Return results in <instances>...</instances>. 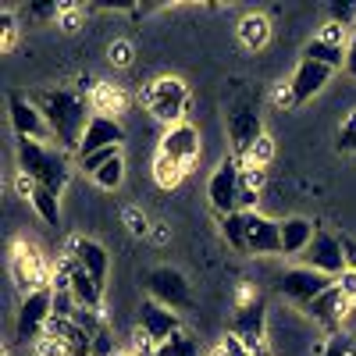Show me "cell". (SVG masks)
Wrapping results in <instances>:
<instances>
[{
	"label": "cell",
	"mask_w": 356,
	"mask_h": 356,
	"mask_svg": "<svg viewBox=\"0 0 356 356\" xmlns=\"http://www.w3.org/2000/svg\"><path fill=\"white\" fill-rule=\"evenodd\" d=\"M271 157H275V143L264 136L260 143H253V146H250V154L243 157V164H246V168H260V171H264L267 164H271Z\"/></svg>",
	"instance_id": "f1b7e54d"
},
{
	"label": "cell",
	"mask_w": 356,
	"mask_h": 356,
	"mask_svg": "<svg viewBox=\"0 0 356 356\" xmlns=\"http://www.w3.org/2000/svg\"><path fill=\"white\" fill-rule=\"evenodd\" d=\"M143 107L150 111L157 122H164L168 129L182 125L189 107H193V89L178 75H161V79H154L150 86L143 89Z\"/></svg>",
	"instance_id": "3957f363"
},
{
	"label": "cell",
	"mask_w": 356,
	"mask_h": 356,
	"mask_svg": "<svg viewBox=\"0 0 356 356\" xmlns=\"http://www.w3.org/2000/svg\"><path fill=\"white\" fill-rule=\"evenodd\" d=\"M314 235H317V228H314L310 218H300V214L285 218L282 221V253L285 257H303L307 246L314 243Z\"/></svg>",
	"instance_id": "44dd1931"
},
{
	"label": "cell",
	"mask_w": 356,
	"mask_h": 356,
	"mask_svg": "<svg viewBox=\"0 0 356 356\" xmlns=\"http://www.w3.org/2000/svg\"><path fill=\"white\" fill-rule=\"evenodd\" d=\"M353 310V303L346 300V292L339 289V282L324 292V296H317V300L303 310L307 314V321L310 324H317V328H324L328 335H335L339 328H342V321H346V314Z\"/></svg>",
	"instance_id": "4fadbf2b"
},
{
	"label": "cell",
	"mask_w": 356,
	"mask_h": 356,
	"mask_svg": "<svg viewBox=\"0 0 356 356\" xmlns=\"http://www.w3.org/2000/svg\"><path fill=\"white\" fill-rule=\"evenodd\" d=\"M146 289H150V300L171 307V310H189L193 307V285L182 271H175V267H154L150 275H146Z\"/></svg>",
	"instance_id": "52a82bcc"
},
{
	"label": "cell",
	"mask_w": 356,
	"mask_h": 356,
	"mask_svg": "<svg viewBox=\"0 0 356 356\" xmlns=\"http://www.w3.org/2000/svg\"><path fill=\"white\" fill-rule=\"evenodd\" d=\"M178 332H182V317H178L171 307H164L157 300H143V307H139V335L154 349L164 346L168 339H175Z\"/></svg>",
	"instance_id": "7c38bea8"
},
{
	"label": "cell",
	"mask_w": 356,
	"mask_h": 356,
	"mask_svg": "<svg viewBox=\"0 0 356 356\" xmlns=\"http://www.w3.org/2000/svg\"><path fill=\"white\" fill-rule=\"evenodd\" d=\"M332 22L346 25L349 33H356V0H335L332 4Z\"/></svg>",
	"instance_id": "d6a6232c"
},
{
	"label": "cell",
	"mask_w": 356,
	"mask_h": 356,
	"mask_svg": "<svg viewBox=\"0 0 356 356\" xmlns=\"http://www.w3.org/2000/svg\"><path fill=\"white\" fill-rule=\"evenodd\" d=\"M111 61L122 65V68L132 65V47H129V43H114V47H111Z\"/></svg>",
	"instance_id": "8d00e7d4"
},
{
	"label": "cell",
	"mask_w": 356,
	"mask_h": 356,
	"mask_svg": "<svg viewBox=\"0 0 356 356\" xmlns=\"http://www.w3.org/2000/svg\"><path fill=\"white\" fill-rule=\"evenodd\" d=\"M122 218H125V225H129L132 235H139V239H143V235H150V221H146V214L139 211V207H125Z\"/></svg>",
	"instance_id": "836d02e7"
},
{
	"label": "cell",
	"mask_w": 356,
	"mask_h": 356,
	"mask_svg": "<svg viewBox=\"0 0 356 356\" xmlns=\"http://www.w3.org/2000/svg\"><path fill=\"white\" fill-rule=\"evenodd\" d=\"M8 114H11V129L18 139H33V143H50L54 132L47 125L43 111L33 104V97H22V93H11L8 97ZM57 143V139H54Z\"/></svg>",
	"instance_id": "8fae6325"
},
{
	"label": "cell",
	"mask_w": 356,
	"mask_h": 356,
	"mask_svg": "<svg viewBox=\"0 0 356 356\" xmlns=\"http://www.w3.org/2000/svg\"><path fill=\"white\" fill-rule=\"evenodd\" d=\"M232 335H239L253 353H264V342H267V303L260 296H246V300L235 307V317H232Z\"/></svg>",
	"instance_id": "ba28073f"
},
{
	"label": "cell",
	"mask_w": 356,
	"mask_h": 356,
	"mask_svg": "<svg viewBox=\"0 0 356 356\" xmlns=\"http://www.w3.org/2000/svg\"><path fill=\"white\" fill-rule=\"evenodd\" d=\"M335 285V278H328V275H321V271H314V267H289V271L278 278V292L285 296L289 303H296L300 310H307L317 296H324Z\"/></svg>",
	"instance_id": "8992f818"
},
{
	"label": "cell",
	"mask_w": 356,
	"mask_h": 356,
	"mask_svg": "<svg viewBox=\"0 0 356 356\" xmlns=\"http://www.w3.org/2000/svg\"><path fill=\"white\" fill-rule=\"evenodd\" d=\"M54 317V289H36V292H25L18 314H15V339L18 342H40L47 335V324Z\"/></svg>",
	"instance_id": "277c9868"
},
{
	"label": "cell",
	"mask_w": 356,
	"mask_h": 356,
	"mask_svg": "<svg viewBox=\"0 0 356 356\" xmlns=\"http://www.w3.org/2000/svg\"><path fill=\"white\" fill-rule=\"evenodd\" d=\"M239 193H243V161L232 154L214 168L211 182H207V200H211V207L225 218V214L239 211Z\"/></svg>",
	"instance_id": "5b68a950"
},
{
	"label": "cell",
	"mask_w": 356,
	"mask_h": 356,
	"mask_svg": "<svg viewBox=\"0 0 356 356\" xmlns=\"http://www.w3.org/2000/svg\"><path fill=\"white\" fill-rule=\"evenodd\" d=\"M182 178H186V168L175 164L171 157H164V154L157 150V157H154V182H157L161 189H175Z\"/></svg>",
	"instance_id": "484cf974"
},
{
	"label": "cell",
	"mask_w": 356,
	"mask_h": 356,
	"mask_svg": "<svg viewBox=\"0 0 356 356\" xmlns=\"http://www.w3.org/2000/svg\"><path fill=\"white\" fill-rule=\"evenodd\" d=\"M33 104L43 111L54 139L61 143V150L79 154L86 125H89V118H93L89 100L82 93H72V89H47V93H33Z\"/></svg>",
	"instance_id": "6da1fadb"
},
{
	"label": "cell",
	"mask_w": 356,
	"mask_h": 356,
	"mask_svg": "<svg viewBox=\"0 0 356 356\" xmlns=\"http://www.w3.org/2000/svg\"><path fill=\"white\" fill-rule=\"evenodd\" d=\"M246 243L253 257H278L282 253V221L260 211L246 214Z\"/></svg>",
	"instance_id": "9a60e30c"
},
{
	"label": "cell",
	"mask_w": 356,
	"mask_h": 356,
	"mask_svg": "<svg viewBox=\"0 0 356 356\" xmlns=\"http://www.w3.org/2000/svg\"><path fill=\"white\" fill-rule=\"evenodd\" d=\"M61 267L68 271V289H72V296H75V303H79L82 310H97V314H100V307H104V285H100L93 275H86L68 253H65Z\"/></svg>",
	"instance_id": "ac0fdd59"
},
{
	"label": "cell",
	"mask_w": 356,
	"mask_h": 356,
	"mask_svg": "<svg viewBox=\"0 0 356 356\" xmlns=\"http://www.w3.org/2000/svg\"><path fill=\"white\" fill-rule=\"evenodd\" d=\"M332 68L328 65H317V61H307V57H300V65H296V72H292V79H289V89H292V100H296V107L300 104H307V100H314L324 86L332 82Z\"/></svg>",
	"instance_id": "2e32d148"
},
{
	"label": "cell",
	"mask_w": 356,
	"mask_h": 356,
	"mask_svg": "<svg viewBox=\"0 0 356 356\" xmlns=\"http://www.w3.org/2000/svg\"><path fill=\"white\" fill-rule=\"evenodd\" d=\"M93 182L100 186V189H107V193H114L118 186L125 182V161H122V154H118L111 164H104L97 175H93Z\"/></svg>",
	"instance_id": "4316f807"
},
{
	"label": "cell",
	"mask_w": 356,
	"mask_h": 356,
	"mask_svg": "<svg viewBox=\"0 0 356 356\" xmlns=\"http://www.w3.org/2000/svg\"><path fill=\"white\" fill-rule=\"evenodd\" d=\"M221 235L225 243L235 250V253H250V243H246V214H225L221 218Z\"/></svg>",
	"instance_id": "d4e9b609"
},
{
	"label": "cell",
	"mask_w": 356,
	"mask_h": 356,
	"mask_svg": "<svg viewBox=\"0 0 356 356\" xmlns=\"http://www.w3.org/2000/svg\"><path fill=\"white\" fill-rule=\"evenodd\" d=\"M335 146H339V154H356V111H349L346 122L339 125Z\"/></svg>",
	"instance_id": "f546056e"
},
{
	"label": "cell",
	"mask_w": 356,
	"mask_h": 356,
	"mask_svg": "<svg viewBox=\"0 0 356 356\" xmlns=\"http://www.w3.org/2000/svg\"><path fill=\"white\" fill-rule=\"evenodd\" d=\"M211 356H257V353H253V349H250L239 335H232V332H228V335H221V339L214 342Z\"/></svg>",
	"instance_id": "83f0119b"
},
{
	"label": "cell",
	"mask_w": 356,
	"mask_h": 356,
	"mask_svg": "<svg viewBox=\"0 0 356 356\" xmlns=\"http://www.w3.org/2000/svg\"><path fill=\"white\" fill-rule=\"evenodd\" d=\"M335 282H339V289L346 292V300L356 307V271H346V275H342V278H335Z\"/></svg>",
	"instance_id": "d590c367"
},
{
	"label": "cell",
	"mask_w": 356,
	"mask_h": 356,
	"mask_svg": "<svg viewBox=\"0 0 356 356\" xmlns=\"http://www.w3.org/2000/svg\"><path fill=\"white\" fill-rule=\"evenodd\" d=\"M29 207L47 221V225H61V200H57V193L54 189H47V186H33V193H29Z\"/></svg>",
	"instance_id": "603a6c76"
},
{
	"label": "cell",
	"mask_w": 356,
	"mask_h": 356,
	"mask_svg": "<svg viewBox=\"0 0 356 356\" xmlns=\"http://www.w3.org/2000/svg\"><path fill=\"white\" fill-rule=\"evenodd\" d=\"M267 40H271V22H267V15L250 11L239 18V43L246 50H260V47H267Z\"/></svg>",
	"instance_id": "7402d4cb"
},
{
	"label": "cell",
	"mask_w": 356,
	"mask_h": 356,
	"mask_svg": "<svg viewBox=\"0 0 356 356\" xmlns=\"http://www.w3.org/2000/svg\"><path fill=\"white\" fill-rule=\"evenodd\" d=\"M15 282L25 289V292H36V289H47V267L40 260V253L33 246L18 243L15 246Z\"/></svg>",
	"instance_id": "d6986e66"
},
{
	"label": "cell",
	"mask_w": 356,
	"mask_h": 356,
	"mask_svg": "<svg viewBox=\"0 0 356 356\" xmlns=\"http://www.w3.org/2000/svg\"><path fill=\"white\" fill-rule=\"evenodd\" d=\"M228 139H232V150L235 157H246L250 146L264 139V122H260V111L253 100H239L228 111Z\"/></svg>",
	"instance_id": "9c48e42d"
},
{
	"label": "cell",
	"mask_w": 356,
	"mask_h": 356,
	"mask_svg": "<svg viewBox=\"0 0 356 356\" xmlns=\"http://www.w3.org/2000/svg\"><path fill=\"white\" fill-rule=\"evenodd\" d=\"M303 267H314V271L328 275V278H342V275L349 271L342 239H339V235H332V232H324V228H317L314 243H310L307 253H303Z\"/></svg>",
	"instance_id": "30bf717a"
},
{
	"label": "cell",
	"mask_w": 356,
	"mask_h": 356,
	"mask_svg": "<svg viewBox=\"0 0 356 356\" xmlns=\"http://www.w3.org/2000/svg\"><path fill=\"white\" fill-rule=\"evenodd\" d=\"M0 47L4 50L15 47V15L11 11H0Z\"/></svg>",
	"instance_id": "e575fe53"
},
{
	"label": "cell",
	"mask_w": 356,
	"mask_h": 356,
	"mask_svg": "<svg viewBox=\"0 0 356 356\" xmlns=\"http://www.w3.org/2000/svg\"><path fill=\"white\" fill-rule=\"evenodd\" d=\"M15 157H18V175L33 178L36 186H47L61 196L72 182V164L68 154L57 150L47 143H33V139H15Z\"/></svg>",
	"instance_id": "7a4b0ae2"
},
{
	"label": "cell",
	"mask_w": 356,
	"mask_h": 356,
	"mask_svg": "<svg viewBox=\"0 0 356 356\" xmlns=\"http://www.w3.org/2000/svg\"><path fill=\"white\" fill-rule=\"evenodd\" d=\"M303 57H307V61H317V65H328L332 72H342V68H346V50L324 43V40H317V36L303 47Z\"/></svg>",
	"instance_id": "cb8c5ba5"
},
{
	"label": "cell",
	"mask_w": 356,
	"mask_h": 356,
	"mask_svg": "<svg viewBox=\"0 0 356 356\" xmlns=\"http://www.w3.org/2000/svg\"><path fill=\"white\" fill-rule=\"evenodd\" d=\"M321 356H356V349H353V339H349V335H342V332L328 335V339H324V349H321Z\"/></svg>",
	"instance_id": "1f68e13d"
},
{
	"label": "cell",
	"mask_w": 356,
	"mask_h": 356,
	"mask_svg": "<svg viewBox=\"0 0 356 356\" xmlns=\"http://www.w3.org/2000/svg\"><path fill=\"white\" fill-rule=\"evenodd\" d=\"M342 250H346V264H349V271H356V239H342Z\"/></svg>",
	"instance_id": "f35d334b"
},
{
	"label": "cell",
	"mask_w": 356,
	"mask_h": 356,
	"mask_svg": "<svg viewBox=\"0 0 356 356\" xmlns=\"http://www.w3.org/2000/svg\"><path fill=\"white\" fill-rule=\"evenodd\" d=\"M346 72L356 79V33L349 36V47H346Z\"/></svg>",
	"instance_id": "74e56055"
},
{
	"label": "cell",
	"mask_w": 356,
	"mask_h": 356,
	"mask_svg": "<svg viewBox=\"0 0 356 356\" xmlns=\"http://www.w3.org/2000/svg\"><path fill=\"white\" fill-rule=\"evenodd\" d=\"M257 356H271V353H257Z\"/></svg>",
	"instance_id": "ab89813d"
},
{
	"label": "cell",
	"mask_w": 356,
	"mask_h": 356,
	"mask_svg": "<svg viewBox=\"0 0 356 356\" xmlns=\"http://www.w3.org/2000/svg\"><path fill=\"white\" fill-rule=\"evenodd\" d=\"M161 154L189 171L196 164V157H200V132H196V125H189V122L171 125L164 132V139H161Z\"/></svg>",
	"instance_id": "e0dca14e"
},
{
	"label": "cell",
	"mask_w": 356,
	"mask_h": 356,
	"mask_svg": "<svg viewBox=\"0 0 356 356\" xmlns=\"http://www.w3.org/2000/svg\"><path fill=\"white\" fill-rule=\"evenodd\" d=\"M122 143H125V125L118 122V118H111V114L93 111V118H89V125H86V136H82V146H79V157H89L97 150L122 146Z\"/></svg>",
	"instance_id": "5bb4252c"
},
{
	"label": "cell",
	"mask_w": 356,
	"mask_h": 356,
	"mask_svg": "<svg viewBox=\"0 0 356 356\" xmlns=\"http://www.w3.org/2000/svg\"><path fill=\"white\" fill-rule=\"evenodd\" d=\"M68 257L82 267L86 275H93L100 285L107 282V267H111V257H107V250L100 246V243H93V239H72V246H68Z\"/></svg>",
	"instance_id": "ffe728a7"
},
{
	"label": "cell",
	"mask_w": 356,
	"mask_h": 356,
	"mask_svg": "<svg viewBox=\"0 0 356 356\" xmlns=\"http://www.w3.org/2000/svg\"><path fill=\"white\" fill-rule=\"evenodd\" d=\"M118 154H122V146H107V150H97V154H89V157H79V164H82V171H89V175H97L104 164H111Z\"/></svg>",
	"instance_id": "4dcf8cb0"
}]
</instances>
